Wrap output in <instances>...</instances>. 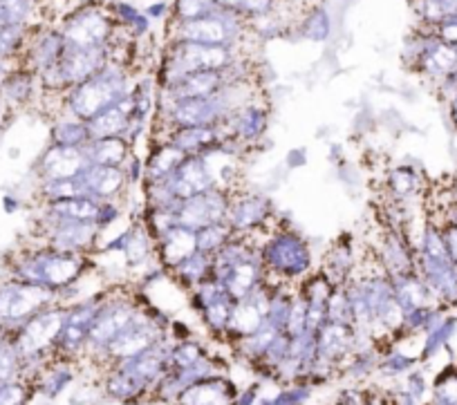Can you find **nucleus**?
Wrapping results in <instances>:
<instances>
[{
	"instance_id": "1",
	"label": "nucleus",
	"mask_w": 457,
	"mask_h": 405,
	"mask_svg": "<svg viewBox=\"0 0 457 405\" xmlns=\"http://www.w3.org/2000/svg\"><path fill=\"white\" fill-rule=\"evenodd\" d=\"M7 278L41 285L63 293L92 269V255L65 253L41 242H28L5 255Z\"/></svg>"
},
{
	"instance_id": "2",
	"label": "nucleus",
	"mask_w": 457,
	"mask_h": 405,
	"mask_svg": "<svg viewBox=\"0 0 457 405\" xmlns=\"http://www.w3.org/2000/svg\"><path fill=\"white\" fill-rule=\"evenodd\" d=\"M258 253L265 267V278L274 283L296 285L312 274V249L294 227L274 224L270 233H265Z\"/></svg>"
},
{
	"instance_id": "3",
	"label": "nucleus",
	"mask_w": 457,
	"mask_h": 405,
	"mask_svg": "<svg viewBox=\"0 0 457 405\" xmlns=\"http://www.w3.org/2000/svg\"><path fill=\"white\" fill-rule=\"evenodd\" d=\"M126 95H129V86H126L124 70L121 65L108 63L99 74L68 90L65 108H68L70 117L87 123L120 103Z\"/></svg>"
},
{
	"instance_id": "4",
	"label": "nucleus",
	"mask_w": 457,
	"mask_h": 405,
	"mask_svg": "<svg viewBox=\"0 0 457 405\" xmlns=\"http://www.w3.org/2000/svg\"><path fill=\"white\" fill-rule=\"evenodd\" d=\"M59 301L61 293L54 289L5 276V280H0V332H14L25 320Z\"/></svg>"
},
{
	"instance_id": "5",
	"label": "nucleus",
	"mask_w": 457,
	"mask_h": 405,
	"mask_svg": "<svg viewBox=\"0 0 457 405\" xmlns=\"http://www.w3.org/2000/svg\"><path fill=\"white\" fill-rule=\"evenodd\" d=\"M104 228L92 222H79V219L56 218V215L43 213L34 222L32 242L52 246L65 253H83L92 255L99 249V240Z\"/></svg>"
},
{
	"instance_id": "6",
	"label": "nucleus",
	"mask_w": 457,
	"mask_h": 405,
	"mask_svg": "<svg viewBox=\"0 0 457 405\" xmlns=\"http://www.w3.org/2000/svg\"><path fill=\"white\" fill-rule=\"evenodd\" d=\"M236 63L234 47H211L197 43L173 41L162 65L160 86L178 81L187 74L211 72V70H227Z\"/></svg>"
},
{
	"instance_id": "7",
	"label": "nucleus",
	"mask_w": 457,
	"mask_h": 405,
	"mask_svg": "<svg viewBox=\"0 0 457 405\" xmlns=\"http://www.w3.org/2000/svg\"><path fill=\"white\" fill-rule=\"evenodd\" d=\"M247 29V21L228 12L215 10L204 19L178 23L173 32V41L197 43V45L211 47H236Z\"/></svg>"
},
{
	"instance_id": "8",
	"label": "nucleus",
	"mask_w": 457,
	"mask_h": 405,
	"mask_svg": "<svg viewBox=\"0 0 457 405\" xmlns=\"http://www.w3.org/2000/svg\"><path fill=\"white\" fill-rule=\"evenodd\" d=\"M276 209L274 202L258 191H245L234 188L231 200H228L227 224L236 233H247V236H262L270 233L274 227Z\"/></svg>"
},
{
	"instance_id": "9",
	"label": "nucleus",
	"mask_w": 457,
	"mask_h": 405,
	"mask_svg": "<svg viewBox=\"0 0 457 405\" xmlns=\"http://www.w3.org/2000/svg\"><path fill=\"white\" fill-rule=\"evenodd\" d=\"M231 191L228 186H213L209 191L200 193L195 197L179 202L173 209V222L178 227L188 228V231H200V228L211 227L227 219L228 200H231Z\"/></svg>"
},
{
	"instance_id": "10",
	"label": "nucleus",
	"mask_w": 457,
	"mask_h": 405,
	"mask_svg": "<svg viewBox=\"0 0 457 405\" xmlns=\"http://www.w3.org/2000/svg\"><path fill=\"white\" fill-rule=\"evenodd\" d=\"M117 21L101 7H81L65 19L61 34L65 45L72 47H108L112 41Z\"/></svg>"
},
{
	"instance_id": "11",
	"label": "nucleus",
	"mask_w": 457,
	"mask_h": 405,
	"mask_svg": "<svg viewBox=\"0 0 457 405\" xmlns=\"http://www.w3.org/2000/svg\"><path fill=\"white\" fill-rule=\"evenodd\" d=\"M90 164L83 153V148H65V146H50L38 155L34 164V175L38 182H65V179H77Z\"/></svg>"
},
{
	"instance_id": "12",
	"label": "nucleus",
	"mask_w": 457,
	"mask_h": 405,
	"mask_svg": "<svg viewBox=\"0 0 457 405\" xmlns=\"http://www.w3.org/2000/svg\"><path fill=\"white\" fill-rule=\"evenodd\" d=\"M77 179L86 195L101 202H117V197L130 186L126 169H121V166L87 164Z\"/></svg>"
},
{
	"instance_id": "13",
	"label": "nucleus",
	"mask_w": 457,
	"mask_h": 405,
	"mask_svg": "<svg viewBox=\"0 0 457 405\" xmlns=\"http://www.w3.org/2000/svg\"><path fill=\"white\" fill-rule=\"evenodd\" d=\"M236 399L234 383L213 374L188 385L173 405H236Z\"/></svg>"
},
{
	"instance_id": "14",
	"label": "nucleus",
	"mask_w": 457,
	"mask_h": 405,
	"mask_svg": "<svg viewBox=\"0 0 457 405\" xmlns=\"http://www.w3.org/2000/svg\"><path fill=\"white\" fill-rule=\"evenodd\" d=\"M155 244V260L164 271L173 269L175 264H179L182 260H187L188 255L197 251L195 242V231H188V228L178 227L173 224L170 228H166L164 233L153 240Z\"/></svg>"
},
{
	"instance_id": "15",
	"label": "nucleus",
	"mask_w": 457,
	"mask_h": 405,
	"mask_svg": "<svg viewBox=\"0 0 457 405\" xmlns=\"http://www.w3.org/2000/svg\"><path fill=\"white\" fill-rule=\"evenodd\" d=\"M359 260H361V255L357 253V244H354L350 237H338V240L329 246L328 253H325L320 271H323L337 287H343V285L353 278Z\"/></svg>"
},
{
	"instance_id": "16",
	"label": "nucleus",
	"mask_w": 457,
	"mask_h": 405,
	"mask_svg": "<svg viewBox=\"0 0 457 405\" xmlns=\"http://www.w3.org/2000/svg\"><path fill=\"white\" fill-rule=\"evenodd\" d=\"M188 155H184L179 148H175L173 144L160 142L148 155V161L144 164V186H153V184L164 182L166 178L178 170V166L187 160Z\"/></svg>"
},
{
	"instance_id": "17",
	"label": "nucleus",
	"mask_w": 457,
	"mask_h": 405,
	"mask_svg": "<svg viewBox=\"0 0 457 405\" xmlns=\"http://www.w3.org/2000/svg\"><path fill=\"white\" fill-rule=\"evenodd\" d=\"M87 161L90 164L101 166H121L124 169L129 160L133 157V146L126 142L124 137H104V139H92L86 148Z\"/></svg>"
},
{
	"instance_id": "18",
	"label": "nucleus",
	"mask_w": 457,
	"mask_h": 405,
	"mask_svg": "<svg viewBox=\"0 0 457 405\" xmlns=\"http://www.w3.org/2000/svg\"><path fill=\"white\" fill-rule=\"evenodd\" d=\"M92 142L90 130H87V123L81 119H61L52 126L50 130V144L54 146H65V148H86Z\"/></svg>"
},
{
	"instance_id": "19",
	"label": "nucleus",
	"mask_w": 457,
	"mask_h": 405,
	"mask_svg": "<svg viewBox=\"0 0 457 405\" xmlns=\"http://www.w3.org/2000/svg\"><path fill=\"white\" fill-rule=\"evenodd\" d=\"M236 236V231L227 224V219L224 222H218V224H211V227H204L200 228V231H195V242H197V251L200 253H206V255H215L218 253L222 246L228 244V240Z\"/></svg>"
},
{
	"instance_id": "20",
	"label": "nucleus",
	"mask_w": 457,
	"mask_h": 405,
	"mask_svg": "<svg viewBox=\"0 0 457 405\" xmlns=\"http://www.w3.org/2000/svg\"><path fill=\"white\" fill-rule=\"evenodd\" d=\"M34 385L28 378L0 383V405H28L34 396Z\"/></svg>"
},
{
	"instance_id": "21",
	"label": "nucleus",
	"mask_w": 457,
	"mask_h": 405,
	"mask_svg": "<svg viewBox=\"0 0 457 405\" xmlns=\"http://www.w3.org/2000/svg\"><path fill=\"white\" fill-rule=\"evenodd\" d=\"M218 10L213 0H175L173 3V16L178 23H187V21L204 19V16L213 14Z\"/></svg>"
},
{
	"instance_id": "22",
	"label": "nucleus",
	"mask_w": 457,
	"mask_h": 405,
	"mask_svg": "<svg viewBox=\"0 0 457 405\" xmlns=\"http://www.w3.org/2000/svg\"><path fill=\"white\" fill-rule=\"evenodd\" d=\"M433 399L444 405H457V365H448L433 383Z\"/></svg>"
},
{
	"instance_id": "23",
	"label": "nucleus",
	"mask_w": 457,
	"mask_h": 405,
	"mask_svg": "<svg viewBox=\"0 0 457 405\" xmlns=\"http://www.w3.org/2000/svg\"><path fill=\"white\" fill-rule=\"evenodd\" d=\"M298 25H301V28H298L301 37L310 38V41H323L329 32L328 14H325V10H319V7H316L312 14H307Z\"/></svg>"
},
{
	"instance_id": "24",
	"label": "nucleus",
	"mask_w": 457,
	"mask_h": 405,
	"mask_svg": "<svg viewBox=\"0 0 457 405\" xmlns=\"http://www.w3.org/2000/svg\"><path fill=\"white\" fill-rule=\"evenodd\" d=\"M25 25H12L0 29V61H7L25 45Z\"/></svg>"
},
{
	"instance_id": "25",
	"label": "nucleus",
	"mask_w": 457,
	"mask_h": 405,
	"mask_svg": "<svg viewBox=\"0 0 457 405\" xmlns=\"http://www.w3.org/2000/svg\"><path fill=\"white\" fill-rule=\"evenodd\" d=\"M3 105H5V101L0 99V123H3Z\"/></svg>"
},
{
	"instance_id": "26",
	"label": "nucleus",
	"mask_w": 457,
	"mask_h": 405,
	"mask_svg": "<svg viewBox=\"0 0 457 405\" xmlns=\"http://www.w3.org/2000/svg\"><path fill=\"white\" fill-rule=\"evenodd\" d=\"M426 405H444V403H439V401H435V399H430V401H428V403H426Z\"/></svg>"
},
{
	"instance_id": "27",
	"label": "nucleus",
	"mask_w": 457,
	"mask_h": 405,
	"mask_svg": "<svg viewBox=\"0 0 457 405\" xmlns=\"http://www.w3.org/2000/svg\"><path fill=\"white\" fill-rule=\"evenodd\" d=\"M334 405H341V403H334Z\"/></svg>"
}]
</instances>
